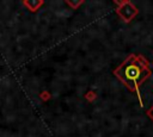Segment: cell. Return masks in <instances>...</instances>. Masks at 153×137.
<instances>
[{
	"label": "cell",
	"mask_w": 153,
	"mask_h": 137,
	"mask_svg": "<svg viewBox=\"0 0 153 137\" xmlns=\"http://www.w3.org/2000/svg\"><path fill=\"white\" fill-rule=\"evenodd\" d=\"M114 73L128 88L139 92V86L149 77L151 69L142 56L130 55Z\"/></svg>",
	"instance_id": "1"
}]
</instances>
